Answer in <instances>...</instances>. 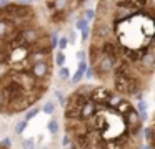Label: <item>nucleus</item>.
<instances>
[{
    "instance_id": "f257e3e1",
    "label": "nucleus",
    "mask_w": 155,
    "mask_h": 149,
    "mask_svg": "<svg viewBox=\"0 0 155 149\" xmlns=\"http://www.w3.org/2000/svg\"><path fill=\"white\" fill-rule=\"evenodd\" d=\"M28 71H30L37 79H50V76H52V58L44 60V61L32 63Z\"/></svg>"
},
{
    "instance_id": "f03ea898",
    "label": "nucleus",
    "mask_w": 155,
    "mask_h": 149,
    "mask_svg": "<svg viewBox=\"0 0 155 149\" xmlns=\"http://www.w3.org/2000/svg\"><path fill=\"white\" fill-rule=\"evenodd\" d=\"M112 95H114V93H112L110 89H107L105 86H94L92 91H90V95H88V98L94 99L97 104L108 106V101H110Z\"/></svg>"
},
{
    "instance_id": "7ed1b4c3",
    "label": "nucleus",
    "mask_w": 155,
    "mask_h": 149,
    "mask_svg": "<svg viewBox=\"0 0 155 149\" xmlns=\"http://www.w3.org/2000/svg\"><path fill=\"white\" fill-rule=\"evenodd\" d=\"M92 88H94V85H82V86H78V89L75 93H77V95H80V96H84V98H88Z\"/></svg>"
},
{
    "instance_id": "20e7f679",
    "label": "nucleus",
    "mask_w": 155,
    "mask_h": 149,
    "mask_svg": "<svg viewBox=\"0 0 155 149\" xmlns=\"http://www.w3.org/2000/svg\"><path fill=\"white\" fill-rule=\"evenodd\" d=\"M47 128H48V132H50V134H58V121L57 119H50V121H48V124H47Z\"/></svg>"
},
{
    "instance_id": "39448f33",
    "label": "nucleus",
    "mask_w": 155,
    "mask_h": 149,
    "mask_svg": "<svg viewBox=\"0 0 155 149\" xmlns=\"http://www.w3.org/2000/svg\"><path fill=\"white\" fill-rule=\"evenodd\" d=\"M58 78H60L62 81L68 79V78H70V70H68L67 66H64V65H62V66H60V71H58Z\"/></svg>"
},
{
    "instance_id": "423d86ee",
    "label": "nucleus",
    "mask_w": 155,
    "mask_h": 149,
    "mask_svg": "<svg viewBox=\"0 0 155 149\" xmlns=\"http://www.w3.org/2000/svg\"><path fill=\"white\" fill-rule=\"evenodd\" d=\"M42 111L45 113V114H54V111H55V103L54 101H47L44 104V108H42Z\"/></svg>"
},
{
    "instance_id": "0eeeda50",
    "label": "nucleus",
    "mask_w": 155,
    "mask_h": 149,
    "mask_svg": "<svg viewBox=\"0 0 155 149\" xmlns=\"http://www.w3.org/2000/svg\"><path fill=\"white\" fill-rule=\"evenodd\" d=\"M143 132H145V139H147L148 144L152 146V141H153V126H147Z\"/></svg>"
},
{
    "instance_id": "6e6552de",
    "label": "nucleus",
    "mask_w": 155,
    "mask_h": 149,
    "mask_svg": "<svg viewBox=\"0 0 155 149\" xmlns=\"http://www.w3.org/2000/svg\"><path fill=\"white\" fill-rule=\"evenodd\" d=\"M27 109H28V108H27ZM38 113H40V108H37V106H35V108H30V109L27 111V114H25V121H28V119L35 118Z\"/></svg>"
},
{
    "instance_id": "1a4fd4ad",
    "label": "nucleus",
    "mask_w": 155,
    "mask_h": 149,
    "mask_svg": "<svg viewBox=\"0 0 155 149\" xmlns=\"http://www.w3.org/2000/svg\"><path fill=\"white\" fill-rule=\"evenodd\" d=\"M25 128H27V121H25V119H20V121L15 124V132H17V134H22V132L25 131Z\"/></svg>"
},
{
    "instance_id": "9d476101",
    "label": "nucleus",
    "mask_w": 155,
    "mask_h": 149,
    "mask_svg": "<svg viewBox=\"0 0 155 149\" xmlns=\"http://www.w3.org/2000/svg\"><path fill=\"white\" fill-rule=\"evenodd\" d=\"M82 78H84V71L82 70H77V71L74 73V76H72V83H80L82 81Z\"/></svg>"
},
{
    "instance_id": "9b49d317",
    "label": "nucleus",
    "mask_w": 155,
    "mask_h": 149,
    "mask_svg": "<svg viewBox=\"0 0 155 149\" xmlns=\"http://www.w3.org/2000/svg\"><path fill=\"white\" fill-rule=\"evenodd\" d=\"M55 63H57L58 66H62L65 63V55H64V50H60V51L55 55Z\"/></svg>"
},
{
    "instance_id": "f8f14e48",
    "label": "nucleus",
    "mask_w": 155,
    "mask_h": 149,
    "mask_svg": "<svg viewBox=\"0 0 155 149\" xmlns=\"http://www.w3.org/2000/svg\"><path fill=\"white\" fill-rule=\"evenodd\" d=\"M67 45H68V38H67V36H62V38L57 40V46L60 50H65V48H67Z\"/></svg>"
},
{
    "instance_id": "ddd939ff",
    "label": "nucleus",
    "mask_w": 155,
    "mask_h": 149,
    "mask_svg": "<svg viewBox=\"0 0 155 149\" xmlns=\"http://www.w3.org/2000/svg\"><path fill=\"white\" fill-rule=\"evenodd\" d=\"M88 36H90V26H88V25H85L84 26V28H82V42H87V40H88Z\"/></svg>"
},
{
    "instance_id": "4468645a",
    "label": "nucleus",
    "mask_w": 155,
    "mask_h": 149,
    "mask_svg": "<svg viewBox=\"0 0 155 149\" xmlns=\"http://www.w3.org/2000/svg\"><path fill=\"white\" fill-rule=\"evenodd\" d=\"M84 18L87 20V22H90V20H94L95 18V10H92V8H87L85 10V13H84Z\"/></svg>"
},
{
    "instance_id": "2eb2a0df",
    "label": "nucleus",
    "mask_w": 155,
    "mask_h": 149,
    "mask_svg": "<svg viewBox=\"0 0 155 149\" xmlns=\"http://www.w3.org/2000/svg\"><path fill=\"white\" fill-rule=\"evenodd\" d=\"M85 25H88V22L84 18V17H80V18L77 20V23H75V28H77V30H82Z\"/></svg>"
},
{
    "instance_id": "dca6fc26",
    "label": "nucleus",
    "mask_w": 155,
    "mask_h": 149,
    "mask_svg": "<svg viewBox=\"0 0 155 149\" xmlns=\"http://www.w3.org/2000/svg\"><path fill=\"white\" fill-rule=\"evenodd\" d=\"M55 96H57V99H58V103H60V106H65V101H67V98H65L64 93H60V91L57 89V91H55Z\"/></svg>"
},
{
    "instance_id": "f3484780",
    "label": "nucleus",
    "mask_w": 155,
    "mask_h": 149,
    "mask_svg": "<svg viewBox=\"0 0 155 149\" xmlns=\"http://www.w3.org/2000/svg\"><path fill=\"white\" fill-rule=\"evenodd\" d=\"M57 40H58V36H57V33H52L50 35V38H48V42H50V46H52V50L57 46Z\"/></svg>"
},
{
    "instance_id": "a211bd4d",
    "label": "nucleus",
    "mask_w": 155,
    "mask_h": 149,
    "mask_svg": "<svg viewBox=\"0 0 155 149\" xmlns=\"http://www.w3.org/2000/svg\"><path fill=\"white\" fill-rule=\"evenodd\" d=\"M12 146V139L10 138H4L0 141V147H10Z\"/></svg>"
},
{
    "instance_id": "6ab92c4d",
    "label": "nucleus",
    "mask_w": 155,
    "mask_h": 149,
    "mask_svg": "<svg viewBox=\"0 0 155 149\" xmlns=\"http://www.w3.org/2000/svg\"><path fill=\"white\" fill-rule=\"evenodd\" d=\"M5 104H7V101H5V98L2 96V93H0V113H4Z\"/></svg>"
},
{
    "instance_id": "aec40b11",
    "label": "nucleus",
    "mask_w": 155,
    "mask_h": 149,
    "mask_svg": "<svg viewBox=\"0 0 155 149\" xmlns=\"http://www.w3.org/2000/svg\"><path fill=\"white\" fill-rule=\"evenodd\" d=\"M34 146H35V142L32 139H25L24 141V147H34Z\"/></svg>"
},
{
    "instance_id": "412c9836",
    "label": "nucleus",
    "mask_w": 155,
    "mask_h": 149,
    "mask_svg": "<svg viewBox=\"0 0 155 149\" xmlns=\"http://www.w3.org/2000/svg\"><path fill=\"white\" fill-rule=\"evenodd\" d=\"M62 146H65V147H67V146H70V136H68V134L62 139Z\"/></svg>"
},
{
    "instance_id": "4be33fe9",
    "label": "nucleus",
    "mask_w": 155,
    "mask_h": 149,
    "mask_svg": "<svg viewBox=\"0 0 155 149\" xmlns=\"http://www.w3.org/2000/svg\"><path fill=\"white\" fill-rule=\"evenodd\" d=\"M85 68H87V61H85L84 58L80 60V65H78V70H82V71H85Z\"/></svg>"
},
{
    "instance_id": "5701e85b",
    "label": "nucleus",
    "mask_w": 155,
    "mask_h": 149,
    "mask_svg": "<svg viewBox=\"0 0 155 149\" xmlns=\"http://www.w3.org/2000/svg\"><path fill=\"white\" fill-rule=\"evenodd\" d=\"M8 2H10V0H0V7H5Z\"/></svg>"
},
{
    "instance_id": "b1692460",
    "label": "nucleus",
    "mask_w": 155,
    "mask_h": 149,
    "mask_svg": "<svg viewBox=\"0 0 155 149\" xmlns=\"http://www.w3.org/2000/svg\"><path fill=\"white\" fill-rule=\"evenodd\" d=\"M77 56H78L80 60H82V58H85V51H78V53H77Z\"/></svg>"
},
{
    "instance_id": "393cba45",
    "label": "nucleus",
    "mask_w": 155,
    "mask_h": 149,
    "mask_svg": "<svg viewBox=\"0 0 155 149\" xmlns=\"http://www.w3.org/2000/svg\"><path fill=\"white\" fill-rule=\"evenodd\" d=\"M17 2H18V3H32L34 0H17Z\"/></svg>"
},
{
    "instance_id": "a878e982",
    "label": "nucleus",
    "mask_w": 155,
    "mask_h": 149,
    "mask_svg": "<svg viewBox=\"0 0 155 149\" xmlns=\"http://www.w3.org/2000/svg\"><path fill=\"white\" fill-rule=\"evenodd\" d=\"M68 42H75V33H72L70 38H68Z\"/></svg>"
}]
</instances>
